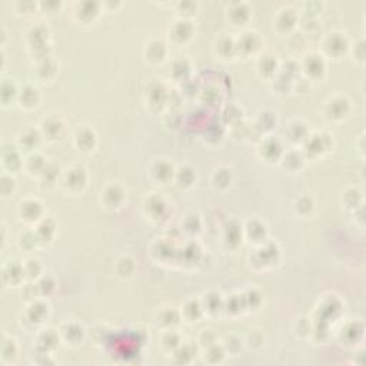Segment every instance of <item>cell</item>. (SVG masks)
Listing matches in <instances>:
<instances>
[{"mask_svg":"<svg viewBox=\"0 0 366 366\" xmlns=\"http://www.w3.org/2000/svg\"><path fill=\"white\" fill-rule=\"evenodd\" d=\"M192 33H193V26L186 20L176 22L170 28V36L175 39L176 42H186L192 36Z\"/></svg>","mask_w":366,"mask_h":366,"instance_id":"cell-1","label":"cell"},{"mask_svg":"<svg viewBox=\"0 0 366 366\" xmlns=\"http://www.w3.org/2000/svg\"><path fill=\"white\" fill-rule=\"evenodd\" d=\"M86 183V173L85 169L82 168H75V169L69 170V173L66 175V185L72 190H79L85 186Z\"/></svg>","mask_w":366,"mask_h":366,"instance_id":"cell-2","label":"cell"},{"mask_svg":"<svg viewBox=\"0 0 366 366\" xmlns=\"http://www.w3.org/2000/svg\"><path fill=\"white\" fill-rule=\"evenodd\" d=\"M20 215L26 220H38L42 215V205L38 200H26L20 205Z\"/></svg>","mask_w":366,"mask_h":366,"instance_id":"cell-3","label":"cell"},{"mask_svg":"<svg viewBox=\"0 0 366 366\" xmlns=\"http://www.w3.org/2000/svg\"><path fill=\"white\" fill-rule=\"evenodd\" d=\"M166 55V47L165 43L160 40H153L146 47V56L151 62H160Z\"/></svg>","mask_w":366,"mask_h":366,"instance_id":"cell-4","label":"cell"},{"mask_svg":"<svg viewBox=\"0 0 366 366\" xmlns=\"http://www.w3.org/2000/svg\"><path fill=\"white\" fill-rule=\"evenodd\" d=\"M152 175H153V178L159 180V182H168L173 176V169H172L169 163H166V162H158L152 168Z\"/></svg>","mask_w":366,"mask_h":366,"instance_id":"cell-5","label":"cell"},{"mask_svg":"<svg viewBox=\"0 0 366 366\" xmlns=\"http://www.w3.org/2000/svg\"><path fill=\"white\" fill-rule=\"evenodd\" d=\"M94 141H96V136H94L93 131H90V129H82L76 135V143L83 151H90L94 146Z\"/></svg>","mask_w":366,"mask_h":366,"instance_id":"cell-6","label":"cell"},{"mask_svg":"<svg viewBox=\"0 0 366 366\" xmlns=\"http://www.w3.org/2000/svg\"><path fill=\"white\" fill-rule=\"evenodd\" d=\"M230 19L235 25H243V22L249 19V8L245 3H233L230 8Z\"/></svg>","mask_w":366,"mask_h":366,"instance_id":"cell-7","label":"cell"},{"mask_svg":"<svg viewBox=\"0 0 366 366\" xmlns=\"http://www.w3.org/2000/svg\"><path fill=\"white\" fill-rule=\"evenodd\" d=\"M123 200V192L119 186H109L104 190V202L109 207H117Z\"/></svg>","mask_w":366,"mask_h":366,"instance_id":"cell-8","label":"cell"},{"mask_svg":"<svg viewBox=\"0 0 366 366\" xmlns=\"http://www.w3.org/2000/svg\"><path fill=\"white\" fill-rule=\"evenodd\" d=\"M42 129L50 139H56V138L60 136V132L63 131V123L60 122L59 119H56V117H50V119H47V120L43 122Z\"/></svg>","mask_w":366,"mask_h":366,"instance_id":"cell-9","label":"cell"},{"mask_svg":"<svg viewBox=\"0 0 366 366\" xmlns=\"http://www.w3.org/2000/svg\"><path fill=\"white\" fill-rule=\"evenodd\" d=\"M325 46H326V50L332 55H336V49H339V53H342L345 50V47L347 46L346 39L340 36L339 33H332Z\"/></svg>","mask_w":366,"mask_h":366,"instance_id":"cell-10","label":"cell"},{"mask_svg":"<svg viewBox=\"0 0 366 366\" xmlns=\"http://www.w3.org/2000/svg\"><path fill=\"white\" fill-rule=\"evenodd\" d=\"M296 22V15H295V10L293 9H283L281 10L279 16H278V28L282 30H289V29L295 25Z\"/></svg>","mask_w":366,"mask_h":366,"instance_id":"cell-11","label":"cell"},{"mask_svg":"<svg viewBox=\"0 0 366 366\" xmlns=\"http://www.w3.org/2000/svg\"><path fill=\"white\" fill-rule=\"evenodd\" d=\"M38 100H39V93L36 87L26 86V87L20 92V102H22L23 106H26V107L36 106Z\"/></svg>","mask_w":366,"mask_h":366,"instance_id":"cell-12","label":"cell"},{"mask_svg":"<svg viewBox=\"0 0 366 366\" xmlns=\"http://www.w3.org/2000/svg\"><path fill=\"white\" fill-rule=\"evenodd\" d=\"M77 6H79V15L83 20L93 19L99 13V3H94V2H83V3H79Z\"/></svg>","mask_w":366,"mask_h":366,"instance_id":"cell-13","label":"cell"},{"mask_svg":"<svg viewBox=\"0 0 366 366\" xmlns=\"http://www.w3.org/2000/svg\"><path fill=\"white\" fill-rule=\"evenodd\" d=\"M305 69H306L308 75L319 76L320 73L323 72L325 65H323V62H322L320 57L312 55V56H308V59H306V62H305Z\"/></svg>","mask_w":366,"mask_h":366,"instance_id":"cell-14","label":"cell"},{"mask_svg":"<svg viewBox=\"0 0 366 366\" xmlns=\"http://www.w3.org/2000/svg\"><path fill=\"white\" fill-rule=\"evenodd\" d=\"M262 149L263 155H265L266 159H276L281 155L282 146L279 141H276V139H268L262 146Z\"/></svg>","mask_w":366,"mask_h":366,"instance_id":"cell-15","label":"cell"},{"mask_svg":"<svg viewBox=\"0 0 366 366\" xmlns=\"http://www.w3.org/2000/svg\"><path fill=\"white\" fill-rule=\"evenodd\" d=\"M19 141L22 148H25V149H33V148L38 146L39 141H40V135L35 131H26L25 133L20 135Z\"/></svg>","mask_w":366,"mask_h":366,"instance_id":"cell-16","label":"cell"},{"mask_svg":"<svg viewBox=\"0 0 366 366\" xmlns=\"http://www.w3.org/2000/svg\"><path fill=\"white\" fill-rule=\"evenodd\" d=\"M3 165L9 170H16L20 168L22 162H20V156L18 151L10 149V151H5L3 153Z\"/></svg>","mask_w":366,"mask_h":366,"instance_id":"cell-17","label":"cell"},{"mask_svg":"<svg viewBox=\"0 0 366 366\" xmlns=\"http://www.w3.org/2000/svg\"><path fill=\"white\" fill-rule=\"evenodd\" d=\"M176 180H178L179 186L188 188V186H190L193 183V180H195V172L192 169H189V168H182L178 172V175H176Z\"/></svg>","mask_w":366,"mask_h":366,"instance_id":"cell-18","label":"cell"},{"mask_svg":"<svg viewBox=\"0 0 366 366\" xmlns=\"http://www.w3.org/2000/svg\"><path fill=\"white\" fill-rule=\"evenodd\" d=\"M16 96H18L16 87H15V85L10 80L6 79L2 83V102H3V104H8L12 100V97H16Z\"/></svg>","mask_w":366,"mask_h":366,"instance_id":"cell-19","label":"cell"},{"mask_svg":"<svg viewBox=\"0 0 366 366\" xmlns=\"http://www.w3.org/2000/svg\"><path fill=\"white\" fill-rule=\"evenodd\" d=\"M47 313V306L42 305V303H35L30 310H29V315H30V319L32 322H42V319L45 318V315Z\"/></svg>","mask_w":366,"mask_h":366,"instance_id":"cell-20","label":"cell"},{"mask_svg":"<svg viewBox=\"0 0 366 366\" xmlns=\"http://www.w3.org/2000/svg\"><path fill=\"white\" fill-rule=\"evenodd\" d=\"M166 209V205L165 202L159 199V197H152L148 203V210L151 212L153 216H160L163 213V210Z\"/></svg>","mask_w":366,"mask_h":366,"instance_id":"cell-21","label":"cell"},{"mask_svg":"<svg viewBox=\"0 0 366 366\" xmlns=\"http://www.w3.org/2000/svg\"><path fill=\"white\" fill-rule=\"evenodd\" d=\"M259 69H261V72L265 73V75H268V73H275V70H276V62H275V59L272 56H265L263 59H261V62H259Z\"/></svg>","mask_w":366,"mask_h":366,"instance_id":"cell-22","label":"cell"},{"mask_svg":"<svg viewBox=\"0 0 366 366\" xmlns=\"http://www.w3.org/2000/svg\"><path fill=\"white\" fill-rule=\"evenodd\" d=\"M35 166H38L39 172L42 173L43 169L46 168V163L43 162V158L42 156H39V155H33V156H30L28 159V169L30 170V173H35L33 170H35Z\"/></svg>","mask_w":366,"mask_h":366,"instance_id":"cell-23","label":"cell"},{"mask_svg":"<svg viewBox=\"0 0 366 366\" xmlns=\"http://www.w3.org/2000/svg\"><path fill=\"white\" fill-rule=\"evenodd\" d=\"M172 72H173V76H178V73H182V72L185 75L189 72V63L186 60H178V62H175Z\"/></svg>","mask_w":366,"mask_h":366,"instance_id":"cell-24","label":"cell"},{"mask_svg":"<svg viewBox=\"0 0 366 366\" xmlns=\"http://www.w3.org/2000/svg\"><path fill=\"white\" fill-rule=\"evenodd\" d=\"M225 173H226V169L216 170L215 182L217 183V185H219V186H227V185H229V182H230V175H229V176H226V178H223V175H225Z\"/></svg>","mask_w":366,"mask_h":366,"instance_id":"cell-25","label":"cell"},{"mask_svg":"<svg viewBox=\"0 0 366 366\" xmlns=\"http://www.w3.org/2000/svg\"><path fill=\"white\" fill-rule=\"evenodd\" d=\"M38 288L42 291V293H46L47 295V293H50V291H53V281L50 278H46V279H43L39 283Z\"/></svg>","mask_w":366,"mask_h":366,"instance_id":"cell-26","label":"cell"}]
</instances>
